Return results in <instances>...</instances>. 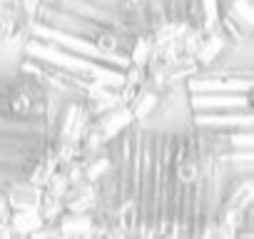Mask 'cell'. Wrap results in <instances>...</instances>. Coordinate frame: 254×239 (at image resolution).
<instances>
[{"label": "cell", "mask_w": 254, "mask_h": 239, "mask_svg": "<svg viewBox=\"0 0 254 239\" xmlns=\"http://www.w3.org/2000/svg\"><path fill=\"white\" fill-rule=\"evenodd\" d=\"M224 177L192 130L125 125L105 147L97 219L120 237H207L224 202Z\"/></svg>", "instance_id": "cell-1"}, {"label": "cell", "mask_w": 254, "mask_h": 239, "mask_svg": "<svg viewBox=\"0 0 254 239\" xmlns=\"http://www.w3.org/2000/svg\"><path fill=\"white\" fill-rule=\"evenodd\" d=\"M150 48L115 0H40L15 67L33 75L53 97L112 105L135 95Z\"/></svg>", "instance_id": "cell-2"}, {"label": "cell", "mask_w": 254, "mask_h": 239, "mask_svg": "<svg viewBox=\"0 0 254 239\" xmlns=\"http://www.w3.org/2000/svg\"><path fill=\"white\" fill-rule=\"evenodd\" d=\"M252 55L232 53L197 70L187 85L190 130L222 165L224 175H252L254 120H252Z\"/></svg>", "instance_id": "cell-3"}, {"label": "cell", "mask_w": 254, "mask_h": 239, "mask_svg": "<svg viewBox=\"0 0 254 239\" xmlns=\"http://www.w3.org/2000/svg\"><path fill=\"white\" fill-rule=\"evenodd\" d=\"M53 95L33 75L0 70V182L20 184L35 175L53 142Z\"/></svg>", "instance_id": "cell-4"}, {"label": "cell", "mask_w": 254, "mask_h": 239, "mask_svg": "<svg viewBox=\"0 0 254 239\" xmlns=\"http://www.w3.org/2000/svg\"><path fill=\"white\" fill-rule=\"evenodd\" d=\"M122 18L152 45L172 35H204L229 28L234 0H115Z\"/></svg>", "instance_id": "cell-5"}]
</instances>
